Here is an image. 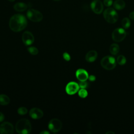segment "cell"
Segmentation results:
<instances>
[{
    "label": "cell",
    "mask_w": 134,
    "mask_h": 134,
    "mask_svg": "<svg viewBox=\"0 0 134 134\" xmlns=\"http://www.w3.org/2000/svg\"><path fill=\"white\" fill-rule=\"evenodd\" d=\"M27 25V20L22 14H15L11 17L9 21L10 29L14 32H19L24 29Z\"/></svg>",
    "instance_id": "obj_1"
},
{
    "label": "cell",
    "mask_w": 134,
    "mask_h": 134,
    "mask_svg": "<svg viewBox=\"0 0 134 134\" xmlns=\"http://www.w3.org/2000/svg\"><path fill=\"white\" fill-rule=\"evenodd\" d=\"M15 129L18 133L28 134L31 130V123L27 119H21L16 122Z\"/></svg>",
    "instance_id": "obj_2"
},
{
    "label": "cell",
    "mask_w": 134,
    "mask_h": 134,
    "mask_svg": "<svg viewBox=\"0 0 134 134\" xmlns=\"http://www.w3.org/2000/svg\"><path fill=\"white\" fill-rule=\"evenodd\" d=\"M103 16L105 20L110 24L116 23L118 18V14L113 8L109 7L106 9L103 12Z\"/></svg>",
    "instance_id": "obj_3"
},
{
    "label": "cell",
    "mask_w": 134,
    "mask_h": 134,
    "mask_svg": "<svg viewBox=\"0 0 134 134\" xmlns=\"http://www.w3.org/2000/svg\"><path fill=\"white\" fill-rule=\"evenodd\" d=\"M100 64L104 69L107 70H111L115 68L116 63L114 57L108 55L102 59Z\"/></svg>",
    "instance_id": "obj_4"
},
{
    "label": "cell",
    "mask_w": 134,
    "mask_h": 134,
    "mask_svg": "<svg viewBox=\"0 0 134 134\" xmlns=\"http://www.w3.org/2000/svg\"><path fill=\"white\" fill-rule=\"evenodd\" d=\"M27 16L30 20L34 22H39L43 19L42 13L32 8H30L27 10Z\"/></svg>",
    "instance_id": "obj_5"
},
{
    "label": "cell",
    "mask_w": 134,
    "mask_h": 134,
    "mask_svg": "<svg viewBox=\"0 0 134 134\" xmlns=\"http://www.w3.org/2000/svg\"><path fill=\"white\" fill-rule=\"evenodd\" d=\"M126 36V32L124 29L118 28L115 29L112 32L111 37L113 40L117 42L122 41Z\"/></svg>",
    "instance_id": "obj_6"
},
{
    "label": "cell",
    "mask_w": 134,
    "mask_h": 134,
    "mask_svg": "<svg viewBox=\"0 0 134 134\" xmlns=\"http://www.w3.org/2000/svg\"><path fill=\"white\" fill-rule=\"evenodd\" d=\"M62 124L59 119L53 118L50 120L48 124V128L50 131L55 133L58 132L62 128Z\"/></svg>",
    "instance_id": "obj_7"
},
{
    "label": "cell",
    "mask_w": 134,
    "mask_h": 134,
    "mask_svg": "<svg viewBox=\"0 0 134 134\" xmlns=\"http://www.w3.org/2000/svg\"><path fill=\"white\" fill-rule=\"evenodd\" d=\"M14 126L9 122H3L0 125V133L2 134H12L14 132Z\"/></svg>",
    "instance_id": "obj_8"
},
{
    "label": "cell",
    "mask_w": 134,
    "mask_h": 134,
    "mask_svg": "<svg viewBox=\"0 0 134 134\" xmlns=\"http://www.w3.org/2000/svg\"><path fill=\"white\" fill-rule=\"evenodd\" d=\"M80 89L79 85L75 82L68 83L65 87V91L69 95H74Z\"/></svg>",
    "instance_id": "obj_9"
},
{
    "label": "cell",
    "mask_w": 134,
    "mask_h": 134,
    "mask_svg": "<svg viewBox=\"0 0 134 134\" xmlns=\"http://www.w3.org/2000/svg\"><path fill=\"white\" fill-rule=\"evenodd\" d=\"M35 40L32 34L28 31H25L22 35V41L25 45L28 46L31 45Z\"/></svg>",
    "instance_id": "obj_10"
},
{
    "label": "cell",
    "mask_w": 134,
    "mask_h": 134,
    "mask_svg": "<svg viewBox=\"0 0 134 134\" xmlns=\"http://www.w3.org/2000/svg\"><path fill=\"white\" fill-rule=\"evenodd\" d=\"M91 7L93 12L96 14L102 13L104 8L103 4L99 0H94L91 4Z\"/></svg>",
    "instance_id": "obj_11"
},
{
    "label": "cell",
    "mask_w": 134,
    "mask_h": 134,
    "mask_svg": "<svg viewBox=\"0 0 134 134\" xmlns=\"http://www.w3.org/2000/svg\"><path fill=\"white\" fill-rule=\"evenodd\" d=\"M29 115L32 119H39L43 117V112L40 108L34 107L30 110Z\"/></svg>",
    "instance_id": "obj_12"
},
{
    "label": "cell",
    "mask_w": 134,
    "mask_h": 134,
    "mask_svg": "<svg viewBox=\"0 0 134 134\" xmlns=\"http://www.w3.org/2000/svg\"><path fill=\"white\" fill-rule=\"evenodd\" d=\"M76 78L80 81H86L88 79V74L87 72L83 69H79L76 70L75 73Z\"/></svg>",
    "instance_id": "obj_13"
},
{
    "label": "cell",
    "mask_w": 134,
    "mask_h": 134,
    "mask_svg": "<svg viewBox=\"0 0 134 134\" xmlns=\"http://www.w3.org/2000/svg\"><path fill=\"white\" fill-rule=\"evenodd\" d=\"M97 58V52L95 50L89 51L85 55V59L88 62H93Z\"/></svg>",
    "instance_id": "obj_14"
},
{
    "label": "cell",
    "mask_w": 134,
    "mask_h": 134,
    "mask_svg": "<svg viewBox=\"0 0 134 134\" xmlns=\"http://www.w3.org/2000/svg\"><path fill=\"white\" fill-rule=\"evenodd\" d=\"M28 8V5L22 2H19L16 3L14 5V9L17 12H23L26 10Z\"/></svg>",
    "instance_id": "obj_15"
},
{
    "label": "cell",
    "mask_w": 134,
    "mask_h": 134,
    "mask_svg": "<svg viewBox=\"0 0 134 134\" xmlns=\"http://www.w3.org/2000/svg\"><path fill=\"white\" fill-rule=\"evenodd\" d=\"M126 6V3L123 0H116L113 3V7L116 10H121Z\"/></svg>",
    "instance_id": "obj_16"
},
{
    "label": "cell",
    "mask_w": 134,
    "mask_h": 134,
    "mask_svg": "<svg viewBox=\"0 0 134 134\" xmlns=\"http://www.w3.org/2000/svg\"><path fill=\"white\" fill-rule=\"evenodd\" d=\"M9 97L5 94H0V105H7L10 103Z\"/></svg>",
    "instance_id": "obj_17"
},
{
    "label": "cell",
    "mask_w": 134,
    "mask_h": 134,
    "mask_svg": "<svg viewBox=\"0 0 134 134\" xmlns=\"http://www.w3.org/2000/svg\"><path fill=\"white\" fill-rule=\"evenodd\" d=\"M109 51L113 55H116L119 51V47L116 43H113L109 47Z\"/></svg>",
    "instance_id": "obj_18"
},
{
    "label": "cell",
    "mask_w": 134,
    "mask_h": 134,
    "mask_svg": "<svg viewBox=\"0 0 134 134\" xmlns=\"http://www.w3.org/2000/svg\"><path fill=\"white\" fill-rule=\"evenodd\" d=\"M130 21L128 18L125 17L121 21V25L124 29H128L130 26Z\"/></svg>",
    "instance_id": "obj_19"
},
{
    "label": "cell",
    "mask_w": 134,
    "mask_h": 134,
    "mask_svg": "<svg viewBox=\"0 0 134 134\" xmlns=\"http://www.w3.org/2000/svg\"><path fill=\"white\" fill-rule=\"evenodd\" d=\"M117 62L118 64L122 65L126 63V58L122 55H119L117 58Z\"/></svg>",
    "instance_id": "obj_20"
},
{
    "label": "cell",
    "mask_w": 134,
    "mask_h": 134,
    "mask_svg": "<svg viewBox=\"0 0 134 134\" xmlns=\"http://www.w3.org/2000/svg\"><path fill=\"white\" fill-rule=\"evenodd\" d=\"M78 95L81 98H84L87 97L88 95L87 91L85 88H81L78 91Z\"/></svg>",
    "instance_id": "obj_21"
},
{
    "label": "cell",
    "mask_w": 134,
    "mask_h": 134,
    "mask_svg": "<svg viewBox=\"0 0 134 134\" xmlns=\"http://www.w3.org/2000/svg\"><path fill=\"white\" fill-rule=\"evenodd\" d=\"M28 52L32 55H37L38 52L39 51L38 50V49L37 48H36L35 47H33V46H31L28 48L27 49Z\"/></svg>",
    "instance_id": "obj_22"
},
{
    "label": "cell",
    "mask_w": 134,
    "mask_h": 134,
    "mask_svg": "<svg viewBox=\"0 0 134 134\" xmlns=\"http://www.w3.org/2000/svg\"><path fill=\"white\" fill-rule=\"evenodd\" d=\"M27 112H28V109H27V108L25 107H20L18 108L17 110L18 114L20 115H26L27 113Z\"/></svg>",
    "instance_id": "obj_23"
},
{
    "label": "cell",
    "mask_w": 134,
    "mask_h": 134,
    "mask_svg": "<svg viewBox=\"0 0 134 134\" xmlns=\"http://www.w3.org/2000/svg\"><path fill=\"white\" fill-rule=\"evenodd\" d=\"M79 86L81 88H86L88 87V83L86 81H80L79 83Z\"/></svg>",
    "instance_id": "obj_24"
},
{
    "label": "cell",
    "mask_w": 134,
    "mask_h": 134,
    "mask_svg": "<svg viewBox=\"0 0 134 134\" xmlns=\"http://www.w3.org/2000/svg\"><path fill=\"white\" fill-rule=\"evenodd\" d=\"M104 4L106 7H109L113 4V0H104Z\"/></svg>",
    "instance_id": "obj_25"
},
{
    "label": "cell",
    "mask_w": 134,
    "mask_h": 134,
    "mask_svg": "<svg viewBox=\"0 0 134 134\" xmlns=\"http://www.w3.org/2000/svg\"><path fill=\"white\" fill-rule=\"evenodd\" d=\"M63 59L65 60H66L67 61H70V59H71V57H70V54L68 52L63 53Z\"/></svg>",
    "instance_id": "obj_26"
},
{
    "label": "cell",
    "mask_w": 134,
    "mask_h": 134,
    "mask_svg": "<svg viewBox=\"0 0 134 134\" xmlns=\"http://www.w3.org/2000/svg\"><path fill=\"white\" fill-rule=\"evenodd\" d=\"M88 79L90 81H95V80H96V77L95 76H94V75H91L88 76Z\"/></svg>",
    "instance_id": "obj_27"
},
{
    "label": "cell",
    "mask_w": 134,
    "mask_h": 134,
    "mask_svg": "<svg viewBox=\"0 0 134 134\" xmlns=\"http://www.w3.org/2000/svg\"><path fill=\"white\" fill-rule=\"evenodd\" d=\"M5 119V116L4 115V114L0 111V122L3 121Z\"/></svg>",
    "instance_id": "obj_28"
},
{
    "label": "cell",
    "mask_w": 134,
    "mask_h": 134,
    "mask_svg": "<svg viewBox=\"0 0 134 134\" xmlns=\"http://www.w3.org/2000/svg\"><path fill=\"white\" fill-rule=\"evenodd\" d=\"M129 17L131 19L134 20V11L131 12L129 14Z\"/></svg>",
    "instance_id": "obj_29"
},
{
    "label": "cell",
    "mask_w": 134,
    "mask_h": 134,
    "mask_svg": "<svg viewBox=\"0 0 134 134\" xmlns=\"http://www.w3.org/2000/svg\"><path fill=\"white\" fill-rule=\"evenodd\" d=\"M40 134H50V132H49L48 131H47V130H43V131H42L40 132Z\"/></svg>",
    "instance_id": "obj_30"
},
{
    "label": "cell",
    "mask_w": 134,
    "mask_h": 134,
    "mask_svg": "<svg viewBox=\"0 0 134 134\" xmlns=\"http://www.w3.org/2000/svg\"><path fill=\"white\" fill-rule=\"evenodd\" d=\"M106 133V134H108V133H111V134H114L115 133H114V132H113V131H108V132H107Z\"/></svg>",
    "instance_id": "obj_31"
},
{
    "label": "cell",
    "mask_w": 134,
    "mask_h": 134,
    "mask_svg": "<svg viewBox=\"0 0 134 134\" xmlns=\"http://www.w3.org/2000/svg\"><path fill=\"white\" fill-rule=\"evenodd\" d=\"M8 1H9V2H14V1H15V0H8Z\"/></svg>",
    "instance_id": "obj_32"
},
{
    "label": "cell",
    "mask_w": 134,
    "mask_h": 134,
    "mask_svg": "<svg viewBox=\"0 0 134 134\" xmlns=\"http://www.w3.org/2000/svg\"><path fill=\"white\" fill-rule=\"evenodd\" d=\"M53 1H59L60 0H53Z\"/></svg>",
    "instance_id": "obj_33"
}]
</instances>
